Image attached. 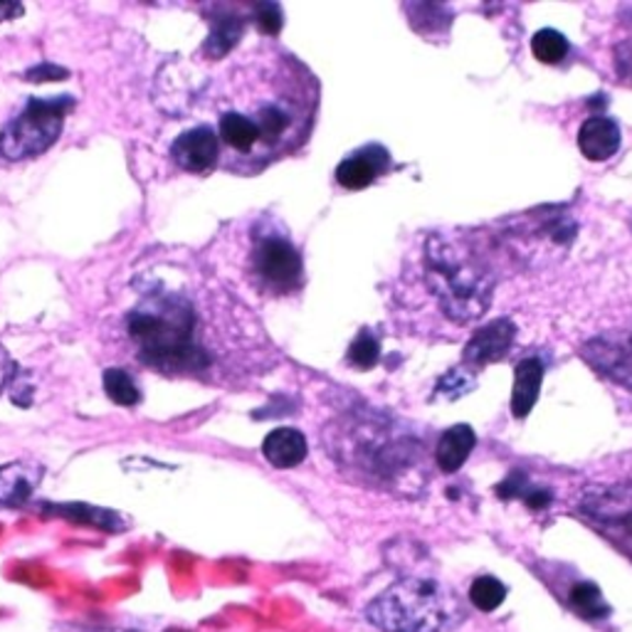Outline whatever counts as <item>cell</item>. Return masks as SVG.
Returning <instances> with one entry per match:
<instances>
[{"instance_id":"obj_11","label":"cell","mask_w":632,"mask_h":632,"mask_svg":"<svg viewBox=\"0 0 632 632\" xmlns=\"http://www.w3.org/2000/svg\"><path fill=\"white\" fill-rule=\"evenodd\" d=\"M566 602V608L576 612L583 620H606L610 616V606L602 598V590L592 580L573 578L563 588H551Z\"/></svg>"},{"instance_id":"obj_15","label":"cell","mask_w":632,"mask_h":632,"mask_svg":"<svg viewBox=\"0 0 632 632\" xmlns=\"http://www.w3.org/2000/svg\"><path fill=\"white\" fill-rule=\"evenodd\" d=\"M217 134H221L223 144L233 148L240 156H255L260 158V136H257L255 126L247 122L240 112H225L217 124Z\"/></svg>"},{"instance_id":"obj_8","label":"cell","mask_w":632,"mask_h":632,"mask_svg":"<svg viewBox=\"0 0 632 632\" xmlns=\"http://www.w3.org/2000/svg\"><path fill=\"white\" fill-rule=\"evenodd\" d=\"M514 336H517V329H514L509 319L487 324L464 346V361L472 365H489L494 361H501L504 353L511 349Z\"/></svg>"},{"instance_id":"obj_21","label":"cell","mask_w":632,"mask_h":632,"mask_svg":"<svg viewBox=\"0 0 632 632\" xmlns=\"http://www.w3.org/2000/svg\"><path fill=\"white\" fill-rule=\"evenodd\" d=\"M346 359L353 365V369L359 371H371L375 363L381 359V343L379 339L371 331H361L356 336L349 353H346Z\"/></svg>"},{"instance_id":"obj_12","label":"cell","mask_w":632,"mask_h":632,"mask_svg":"<svg viewBox=\"0 0 632 632\" xmlns=\"http://www.w3.org/2000/svg\"><path fill=\"white\" fill-rule=\"evenodd\" d=\"M262 454L280 470L296 467L306 458V438L294 428H276L264 438Z\"/></svg>"},{"instance_id":"obj_10","label":"cell","mask_w":632,"mask_h":632,"mask_svg":"<svg viewBox=\"0 0 632 632\" xmlns=\"http://www.w3.org/2000/svg\"><path fill=\"white\" fill-rule=\"evenodd\" d=\"M620 126L610 116H590L578 132V148L588 161H608L620 148Z\"/></svg>"},{"instance_id":"obj_19","label":"cell","mask_w":632,"mask_h":632,"mask_svg":"<svg viewBox=\"0 0 632 632\" xmlns=\"http://www.w3.org/2000/svg\"><path fill=\"white\" fill-rule=\"evenodd\" d=\"M568 40L566 35H561L558 30L546 27V30H539L537 35L531 40V53L533 57L539 59V63H546V65H558L561 59H566L568 55Z\"/></svg>"},{"instance_id":"obj_24","label":"cell","mask_w":632,"mask_h":632,"mask_svg":"<svg viewBox=\"0 0 632 632\" xmlns=\"http://www.w3.org/2000/svg\"><path fill=\"white\" fill-rule=\"evenodd\" d=\"M18 363L10 359L8 351L0 346V393H3L10 383L15 381V375H18Z\"/></svg>"},{"instance_id":"obj_16","label":"cell","mask_w":632,"mask_h":632,"mask_svg":"<svg viewBox=\"0 0 632 632\" xmlns=\"http://www.w3.org/2000/svg\"><path fill=\"white\" fill-rule=\"evenodd\" d=\"M477 444L474 430L470 425H454V428L444 430L438 442V464L444 472H458Z\"/></svg>"},{"instance_id":"obj_1","label":"cell","mask_w":632,"mask_h":632,"mask_svg":"<svg viewBox=\"0 0 632 632\" xmlns=\"http://www.w3.org/2000/svg\"><path fill=\"white\" fill-rule=\"evenodd\" d=\"M128 336L138 346L146 365L166 375L201 373L211 365V356L195 339V312L183 296H148L128 314Z\"/></svg>"},{"instance_id":"obj_14","label":"cell","mask_w":632,"mask_h":632,"mask_svg":"<svg viewBox=\"0 0 632 632\" xmlns=\"http://www.w3.org/2000/svg\"><path fill=\"white\" fill-rule=\"evenodd\" d=\"M45 511H53L55 517H63L75 523H84V527H94V529L112 531V533L128 527V521H124L119 511L89 507V504H47Z\"/></svg>"},{"instance_id":"obj_9","label":"cell","mask_w":632,"mask_h":632,"mask_svg":"<svg viewBox=\"0 0 632 632\" xmlns=\"http://www.w3.org/2000/svg\"><path fill=\"white\" fill-rule=\"evenodd\" d=\"M43 464L33 460L3 464L0 467V504L15 507V504L27 501L37 489V484L43 482Z\"/></svg>"},{"instance_id":"obj_7","label":"cell","mask_w":632,"mask_h":632,"mask_svg":"<svg viewBox=\"0 0 632 632\" xmlns=\"http://www.w3.org/2000/svg\"><path fill=\"white\" fill-rule=\"evenodd\" d=\"M173 161L188 173H203L221 158V142L211 126H195L171 144Z\"/></svg>"},{"instance_id":"obj_26","label":"cell","mask_w":632,"mask_h":632,"mask_svg":"<svg viewBox=\"0 0 632 632\" xmlns=\"http://www.w3.org/2000/svg\"><path fill=\"white\" fill-rule=\"evenodd\" d=\"M630 346H632V341H630Z\"/></svg>"},{"instance_id":"obj_17","label":"cell","mask_w":632,"mask_h":632,"mask_svg":"<svg viewBox=\"0 0 632 632\" xmlns=\"http://www.w3.org/2000/svg\"><path fill=\"white\" fill-rule=\"evenodd\" d=\"M242 30H245V23L240 18H235V15L215 18L211 35H207L205 45H203V53L211 59L225 57L237 43H240Z\"/></svg>"},{"instance_id":"obj_23","label":"cell","mask_w":632,"mask_h":632,"mask_svg":"<svg viewBox=\"0 0 632 632\" xmlns=\"http://www.w3.org/2000/svg\"><path fill=\"white\" fill-rule=\"evenodd\" d=\"M69 77V69L65 67H59L55 63H40L35 67H30L27 72H25V79L27 82H63V79Z\"/></svg>"},{"instance_id":"obj_13","label":"cell","mask_w":632,"mask_h":632,"mask_svg":"<svg viewBox=\"0 0 632 632\" xmlns=\"http://www.w3.org/2000/svg\"><path fill=\"white\" fill-rule=\"evenodd\" d=\"M543 383V363L537 356L523 359L514 373V393H511V413L517 418H527L533 405H537L539 391Z\"/></svg>"},{"instance_id":"obj_22","label":"cell","mask_w":632,"mask_h":632,"mask_svg":"<svg viewBox=\"0 0 632 632\" xmlns=\"http://www.w3.org/2000/svg\"><path fill=\"white\" fill-rule=\"evenodd\" d=\"M255 20L257 27L262 30L264 35H280V30L284 25L282 8L276 3H260L255 8Z\"/></svg>"},{"instance_id":"obj_5","label":"cell","mask_w":632,"mask_h":632,"mask_svg":"<svg viewBox=\"0 0 632 632\" xmlns=\"http://www.w3.org/2000/svg\"><path fill=\"white\" fill-rule=\"evenodd\" d=\"M252 272L262 290L270 294H290L304 282L302 255L296 252L290 237L267 233L255 240Z\"/></svg>"},{"instance_id":"obj_2","label":"cell","mask_w":632,"mask_h":632,"mask_svg":"<svg viewBox=\"0 0 632 632\" xmlns=\"http://www.w3.org/2000/svg\"><path fill=\"white\" fill-rule=\"evenodd\" d=\"M365 618L383 632H442L462 618V610L442 583L403 578L365 606Z\"/></svg>"},{"instance_id":"obj_20","label":"cell","mask_w":632,"mask_h":632,"mask_svg":"<svg viewBox=\"0 0 632 632\" xmlns=\"http://www.w3.org/2000/svg\"><path fill=\"white\" fill-rule=\"evenodd\" d=\"M504 598H507V586H504L499 578L494 576L474 578L470 588V600L474 602V608L482 612H492L501 606Z\"/></svg>"},{"instance_id":"obj_3","label":"cell","mask_w":632,"mask_h":632,"mask_svg":"<svg viewBox=\"0 0 632 632\" xmlns=\"http://www.w3.org/2000/svg\"><path fill=\"white\" fill-rule=\"evenodd\" d=\"M72 109V97H33L23 112L0 132V156L8 161H27V158L45 154L63 134L65 119Z\"/></svg>"},{"instance_id":"obj_4","label":"cell","mask_w":632,"mask_h":632,"mask_svg":"<svg viewBox=\"0 0 632 632\" xmlns=\"http://www.w3.org/2000/svg\"><path fill=\"white\" fill-rule=\"evenodd\" d=\"M578 517L632 561V484L588 489L578 504Z\"/></svg>"},{"instance_id":"obj_6","label":"cell","mask_w":632,"mask_h":632,"mask_svg":"<svg viewBox=\"0 0 632 632\" xmlns=\"http://www.w3.org/2000/svg\"><path fill=\"white\" fill-rule=\"evenodd\" d=\"M388 171L391 154L379 144H369L349 154L336 166V183L346 188V191H363V188H369Z\"/></svg>"},{"instance_id":"obj_18","label":"cell","mask_w":632,"mask_h":632,"mask_svg":"<svg viewBox=\"0 0 632 632\" xmlns=\"http://www.w3.org/2000/svg\"><path fill=\"white\" fill-rule=\"evenodd\" d=\"M104 393L109 395V400L116 405H124V408H132L138 400H142V391L134 383L132 375L122 369H106L102 375Z\"/></svg>"},{"instance_id":"obj_25","label":"cell","mask_w":632,"mask_h":632,"mask_svg":"<svg viewBox=\"0 0 632 632\" xmlns=\"http://www.w3.org/2000/svg\"><path fill=\"white\" fill-rule=\"evenodd\" d=\"M25 13V8L20 3H10V0H0V23H8V20H15Z\"/></svg>"}]
</instances>
